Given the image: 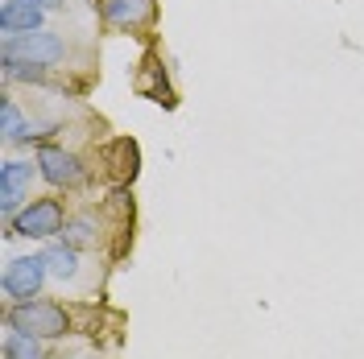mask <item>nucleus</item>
Segmentation results:
<instances>
[{
  "instance_id": "nucleus-9",
  "label": "nucleus",
  "mask_w": 364,
  "mask_h": 359,
  "mask_svg": "<svg viewBox=\"0 0 364 359\" xmlns=\"http://www.w3.org/2000/svg\"><path fill=\"white\" fill-rule=\"evenodd\" d=\"M46 269H50V277H54V281H58V285H63V281H75V277H79V269H83V265H79V248H70L67 240H50V244H46Z\"/></svg>"
},
{
  "instance_id": "nucleus-12",
  "label": "nucleus",
  "mask_w": 364,
  "mask_h": 359,
  "mask_svg": "<svg viewBox=\"0 0 364 359\" xmlns=\"http://www.w3.org/2000/svg\"><path fill=\"white\" fill-rule=\"evenodd\" d=\"M4 359H46L42 338L21 335V331H9V335H4Z\"/></svg>"
},
{
  "instance_id": "nucleus-5",
  "label": "nucleus",
  "mask_w": 364,
  "mask_h": 359,
  "mask_svg": "<svg viewBox=\"0 0 364 359\" xmlns=\"http://www.w3.org/2000/svg\"><path fill=\"white\" fill-rule=\"evenodd\" d=\"M38 174H42V170H38V161L29 165V161H21V158H9L4 165H0V211H4V223H9V219L25 206L29 186H33Z\"/></svg>"
},
{
  "instance_id": "nucleus-6",
  "label": "nucleus",
  "mask_w": 364,
  "mask_h": 359,
  "mask_svg": "<svg viewBox=\"0 0 364 359\" xmlns=\"http://www.w3.org/2000/svg\"><path fill=\"white\" fill-rule=\"evenodd\" d=\"M33 161H38L42 178L50 182V186H63V190H70V186H79V182L87 178V165L75 158L70 149H63V145H42Z\"/></svg>"
},
{
  "instance_id": "nucleus-13",
  "label": "nucleus",
  "mask_w": 364,
  "mask_h": 359,
  "mask_svg": "<svg viewBox=\"0 0 364 359\" xmlns=\"http://www.w3.org/2000/svg\"><path fill=\"white\" fill-rule=\"evenodd\" d=\"M25 4H38V9H46V13H50V9H63V0H25Z\"/></svg>"
},
{
  "instance_id": "nucleus-11",
  "label": "nucleus",
  "mask_w": 364,
  "mask_h": 359,
  "mask_svg": "<svg viewBox=\"0 0 364 359\" xmlns=\"http://www.w3.org/2000/svg\"><path fill=\"white\" fill-rule=\"evenodd\" d=\"M25 128H29V124L21 120L17 99H13V95H4V99H0V133H4V145H17V140L25 136Z\"/></svg>"
},
{
  "instance_id": "nucleus-3",
  "label": "nucleus",
  "mask_w": 364,
  "mask_h": 359,
  "mask_svg": "<svg viewBox=\"0 0 364 359\" xmlns=\"http://www.w3.org/2000/svg\"><path fill=\"white\" fill-rule=\"evenodd\" d=\"M67 219L70 215H67V206H63V199H29L21 211L4 223L9 227L4 236H9V240H13V236H21V240H54V236H63Z\"/></svg>"
},
{
  "instance_id": "nucleus-2",
  "label": "nucleus",
  "mask_w": 364,
  "mask_h": 359,
  "mask_svg": "<svg viewBox=\"0 0 364 359\" xmlns=\"http://www.w3.org/2000/svg\"><path fill=\"white\" fill-rule=\"evenodd\" d=\"M67 58V42L50 29H33V33H13L4 38V50H0V67H42L54 70Z\"/></svg>"
},
{
  "instance_id": "nucleus-1",
  "label": "nucleus",
  "mask_w": 364,
  "mask_h": 359,
  "mask_svg": "<svg viewBox=\"0 0 364 359\" xmlns=\"http://www.w3.org/2000/svg\"><path fill=\"white\" fill-rule=\"evenodd\" d=\"M4 326H9V331H21V335L42 338V343H54V338L75 335V310L63 306V302H50V297L13 302L9 314H4Z\"/></svg>"
},
{
  "instance_id": "nucleus-4",
  "label": "nucleus",
  "mask_w": 364,
  "mask_h": 359,
  "mask_svg": "<svg viewBox=\"0 0 364 359\" xmlns=\"http://www.w3.org/2000/svg\"><path fill=\"white\" fill-rule=\"evenodd\" d=\"M50 269H46V256L42 252H29V256H13L4 265V277H0V289L9 302H33L42 297V285Z\"/></svg>"
},
{
  "instance_id": "nucleus-8",
  "label": "nucleus",
  "mask_w": 364,
  "mask_h": 359,
  "mask_svg": "<svg viewBox=\"0 0 364 359\" xmlns=\"http://www.w3.org/2000/svg\"><path fill=\"white\" fill-rule=\"evenodd\" d=\"M104 21L116 29H136L154 17V0H104Z\"/></svg>"
},
{
  "instance_id": "nucleus-10",
  "label": "nucleus",
  "mask_w": 364,
  "mask_h": 359,
  "mask_svg": "<svg viewBox=\"0 0 364 359\" xmlns=\"http://www.w3.org/2000/svg\"><path fill=\"white\" fill-rule=\"evenodd\" d=\"M63 240H67L70 248H95V240H100L95 215H70L67 227H63Z\"/></svg>"
},
{
  "instance_id": "nucleus-7",
  "label": "nucleus",
  "mask_w": 364,
  "mask_h": 359,
  "mask_svg": "<svg viewBox=\"0 0 364 359\" xmlns=\"http://www.w3.org/2000/svg\"><path fill=\"white\" fill-rule=\"evenodd\" d=\"M42 25H46V9H38V4H25V0H4L0 4V29H4V38L33 33Z\"/></svg>"
}]
</instances>
